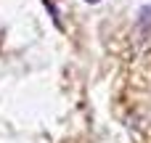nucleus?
Segmentation results:
<instances>
[{"instance_id":"f257e3e1","label":"nucleus","mask_w":151,"mask_h":143,"mask_svg":"<svg viewBox=\"0 0 151 143\" xmlns=\"http://www.w3.org/2000/svg\"><path fill=\"white\" fill-rule=\"evenodd\" d=\"M138 21H141V27H143V24H151V5H146V8L141 11V19H138Z\"/></svg>"}]
</instances>
